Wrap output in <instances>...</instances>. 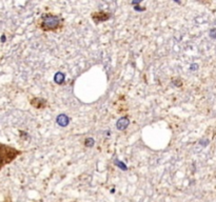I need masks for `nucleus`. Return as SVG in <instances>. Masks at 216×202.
Masks as SVG:
<instances>
[{
  "label": "nucleus",
  "mask_w": 216,
  "mask_h": 202,
  "mask_svg": "<svg viewBox=\"0 0 216 202\" xmlns=\"http://www.w3.org/2000/svg\"><path fill=\"white\" fill-rule=\"evenodd\" d=\"M61 24V20L58 16L52 15V14H46L42 16V21H41V28L44 31H54L59 28Z\"/></svg>",
  "instance_id": "nucleus-1"
},
{
  "label": "nucleus",
  "mask_w": 216,
  "mask_h": 202,
  "mask_svg": "<svg viewBox=\"0 0 216 202\" xmlns=\"http://www.w3.org/2000/svg\"><path fill=\"white\" fill-rule=\"evenodd\" d=\"M18 154V150L0 144V168L3 165H5L6 163H9L10 161H12Z\"/></svg>",
  "instance_id": "nucleus-2"
},
{
  "label": "nucleus",
  "mask_w": 216,
  "mask_h": 202,
  "mask_svg": "<svg viewBox=\"0 0 216 202\" xmlns=\"http://www.w3.org/2000/svg\"><path fill=\"white\" fill-rule=\"evenodd\" d=\"M57 122H58L61 126H65L69 122L68 117L65 116V115H60V116L57 118Z\"/></svg>",
  "instance_id": "nucleus-3"
},
{
  "label": "nucleus",
  "mask_w": 216,
  "mask_h": 202,
  "mask_svg": "<svg viewBox=\"0 0 216 202\" xmlns=\"http://www.w3.org/2000/svg\"><path fill=\"white\" fill-rule=\"evenodd\" d=\"M117 125H118V127L120 129H124L126 126L128 125V120L127 119H121V120H119L117 122Z\"/></svg>",
  "instance_id": "nucleus-4"
},
{
  "label": "nucleus",
  "mask_w": 216,
  "mask_h": 202,
  "mask_svg": "<svg viewBox=\"0 0 216 202\" xmlns=\"http://www.w3.org/2000/svg\"><path fill=\"white\" fill-rule=\"evenodd\" d=\"M63 78H65V77H63V75H62V74H60V73H59V74H56L55 81H56V82H58V83H61V82H62V80H63Z\"/></svg>",
  "instance_id": "nucleus-5"
}]
</instances>
